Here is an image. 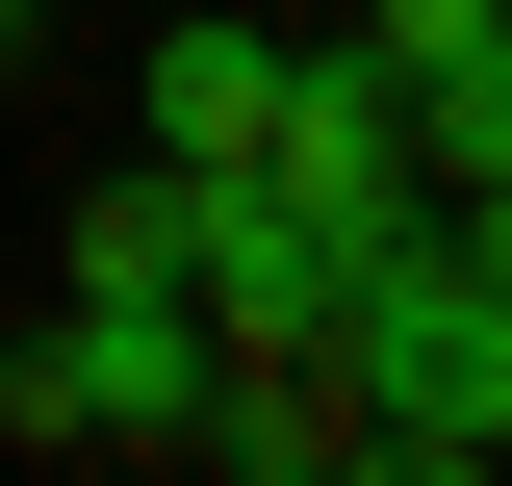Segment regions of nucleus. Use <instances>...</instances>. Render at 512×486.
<instances>
[{"label":"nucleus","instance_id":"f257e3e1","mask_svg":"<svg viewBox=\"0 0 512 486\" xmlns=\"http://www.w3.org/2000/svg\"><path fill=\"white\" fill-rule=\"evenodd\" d=\"M180 410H205V307L180 282H52V333L0 384L26 461H180Z\"/></svg>","mask_w":512,"mask_h":486},{"label":"nucleus","instance_id":"7ed1b4c3","mask_svg":"<svg viewBox=\"0 0 512 486\" xmlns=\"http://www.w3.org/2000/svg\"><path fill=\"white\" fill-rule=\"evenodd\" d=\"M359 77L410 103L436 205H512V0H359Z\"/></svg>","mask_w":512,"mask_h":486},{"label":"nucleus","instance_id":"39448f33","mask_svg":"<svg viewBox=\"0 0 512 486\" xmlns=\"http://www.w3.org/2000/svg\"><path fill=\"white\" fill-rule=\"evenodd\" d=\"M26 26H52V0H0V52H26Z\"/></svg>","mask_w":512,"mask_h":486},{"label":"nucleus","instance_id":"20e7f679","mask_svg":"<svg viewBox=\"0 0 512 486\" xmlns=\"http://www.w3.org/2000/svg\"><path fill=\"white\" fill-rule=\"evenodd\" d=\"M256 128H282V0H180L154 26V154L180 180H256Z\"/></svg>","mask_w":512,"mask_h":486},{"label":"nucleus","instance_id":"f03ea898","mask_svg":"<svg viewBox=\"0 0 512 486\" xmlns=\"http://www.w3.org/2000/svg\"><path fill=\"white\" fill-rule=\"evenodd\" d=\"M256 205H282V231L308 256H359V231H410V103H384L359 77V26H282V128H256Z\"/></svg>","mask_w":512,"mask_h":486}]
</instances>
